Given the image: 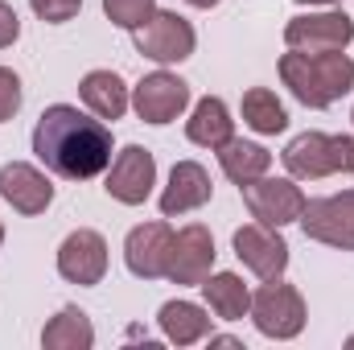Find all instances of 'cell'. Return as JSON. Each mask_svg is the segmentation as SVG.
Returning a JSON list of instances; mask_svg holds the SVG:
<instances>
[{"mask_svg": "<svg viewBox=\"0 0 354 350\" xmlns=\"http://www.w3.org/2000/svg\"><path fill=\"white\" fill-rule=\"evenodd\" d=\"M33 153L54 177L91 181L111 165V128L75 103H50L33 128Z\"/></svg>", "mask_w": 354, "mask_h": 350, "instance_id": "obj_1", "label": "cell"}, {"mask_svg": "<svg viewBox=\"0 0 354 350\" xmlns=\"http://www.w3.org/2000/svg\"><path fill=\"white\" fill-rule=\"evenodd\" d=\"M280 83L292 91L297 103L326 111L354 91V58H346V50H334V54L288 50L280 54Z\"/></svg>", "mask_w": 354, "mask_h": 350, "instance_id": "obj_2", "label": "cell"}, {"mask_svg": "<svg viewBox=\"0 0 354 350\" xmlns=\"http://www.w3.org/2000/svg\"><path fill=\"white\" fill-rule=\"evenodd\" d=\"M305 317H309L305 313V297L292 284H284L280 276L264 280L260 293H252V322L272 342H292L305 330Z\"/></svg>", "mask_w": 354, "mask_h": 350, "instance_id": "obj_3", "label": "cell"}, {"mask_svg": "<svg viewBox=\"0 0 354 350\" xmlns=\"http://www.w3.org/2000/svg\"><path fill=\"white\" fill-rule=\"evenodd\" d=\"M132 42L145 58H153L157 66H174V62H185L198 46V33L194 25L181 17V12H169V8H157L140 29H132Z\"/></svg>", "mask_w": 354, "mask_h": 350, "instance_id": "obj_4", "label": "cell"}, {"mask_svg": "<svg viewBox=\"0 0 354 350\" xmlns=\"http://www.w3.org/2000/svg\"><path fill=\"white\" fill-rule=\"evenodd\" d=\"M239 194H243V206L252 210V219L256 223H264V227H288V223H297L301 219V210H305V194H301V185H297V177H256V181H248V185H239Z\"/></svg>", "mask_w": 354, "mask_h": 350, "instance_id": "obj_5", "label": "cell"}, {"mask_svg": "<svg viewBox=\"0 0 354 350\" xmlns=\"http://www.w3.org/2000/svg\"><path fill=\"white\" fill-rule=\"evenodd\" d=\"M297 223L309 239H317L326 248H338V252H354V190L305 202Z\"/></svg>", "mask_w": 354, "mask_h": 350, "instance_id": "obj_6", "label": "cell"}, {"mask_svg": "<svg viewBox=\"0 0 354 350\" xmlns=\"http://www.w3.org/2000/svg\"><path fill=\"white\" fill-rule=\"evenodd\" d=\"M354 42V21L342 8H326V12H305L292 17L284 25V46L288 50H305V54H334L346 50Z\"/></svg>", "mask_w": 354, "mask_h": 350, "instance_id": "obj_7", "label": "cell"}, {"mask_svg": "<svg viewBox=\"0 0 354 350\" xmlns=\"http://www.w3.org/2000/svg\"><path fill=\"white\" fill-rule=\"evenodd\" d=\"M153 185H157V157L149 149H140V145H128L107 165V185L103 190L120 206H140V202H149Z\"/></svg>", "mask_w": 354, "mask_h": 350, "instance_id": "obj_8", "label": "cell"}, {"mask_svg": "<svg viewBox=\"0 0 354 350\" xmlns=\"http://www.w3.org/2000/svg\"><path fill=\"white\" fill-rule=\"evenodd\" d=\"M231 248H235L239 264L252 276H260V280H276L288 268V243H284V235L276 227H264V223H243L231 235Z\"/></svg>", "mask_w": 354, "mask_h": 350, "instance_id": "obj_9", "label": "cell"}, {"mask_svg": "<svg viewBox=\"0 0 354 350\" xmlns=\"http://www.w3.org/2000/svg\"><path fill=\"white\" fill-rule=\"evenodd\" d=\"M169 252H174V227L161 219L132 227L124 239V264L136 280H161L169 272Z\"/></svg>", "mask_w": 354, "mask_h": 350, "instance_id": "obj_10", "label": "cell"}, {"mask_svg": "<svg viewBox=\"0 0 354 350\" xmlns=\"http://www.w3.org/2000/svg\"><path fill=\"white\" fill-rule=\"evenodd\" d=\"M132 107L145 124H174L177 116L189 107V83L169 71H153L132 87Z\"/></svg>", "mask_w": 354, "mask_h": 350, "instance_id": "obj_11", "label": "cell"}, {"mask_svg": "<svg viewBox=\"0 0 354 350\" xmlns=\"http://www.w3.org/2000/svg\"><path fill=\"white\" fill-rule=\"evenodd\" d=\"M58 276L79 288H95L107 276V239L91 227L71 231L58 248Z\"/></svg>", "mask_w": 354, "mask_h": 350, "instance_id": "obj_12", "label": "cell"}, {"mask_svg": "<svg viewBox=\"0 0 354 350\" xmlns=\"http://www.w3.org/2000/svg\"><path fill=\"white\" fill-rule=\"evenodd\" d=\"M214 235L202 223H189L174 235V252H169V272L165 280L174 284H202L214 272Z\"/></svg>", "mask_w": 354, "mask_h": 350, "instance_id": "obj_13", "label": "cell"}, {"mask_svg": "<svg viewBox=\"0 0 354 350\" xmlns=\"http://www.w3.org/2000/svg\"><path fill=\"white\" fill-rule=\"evenodd\" d=\"M0 198L17 210V214H46L54 202V185L29 161H8L0 165Z\"/></svg>", "mask_w": 354, "mask_h": 350, "instance_id": "obj_14", "label": "cell"}, {"mask_svg": "<svg viewBox=\"0 0 354 350\" xmlns=\"http://www.w3.org/2000/svg\"><path fill=\"white\" fill-rule=\"evenodd\" d=\"M288 177L297 181H322V177L338 174V149H334V136L326 132H301L288 140V149L280 153Z\"/></svg>", "mask_w": 354, "mask_h": 350, "instance_id": "obj_15", "label": "cell"}, {"mask_svg": "<svg viewBox=\"0 0 354 350\" xmlns=\"http://www.w3.org/2000/svg\"><path fill=\"white\" fill-rule=\"evenodd\" d=\"M214 185H210V174L198 165V161H177L169 169V181L161 190V214L165 219H177V214H189V210H202L210 202Z\"/></svg>", "mask_w": 354, "mask_h": 350, "instance_id": "obj_16", "label": "cell"}, {"mask_svg": "<svg viewBox=\"0 0 354 350\" xmlns=\"http://www.w3.org/2000/svg\"><path fill=\"white\" fill-rule=\"evenodd\" d=\"M185 136H189V145H198V149H223V145L235 136L231 107H227L218 95L198 99L194 111H189V120H185Z\"/></svg>", "mask_w": 354, "mask_h": 350, "instance_id": "obj_17", "label": "cell"}, {"mask_svg": "<svg viewBox=\"0 0 354 350\" xmlns=\"http://www.w3.org/2000/svg\"><path fill=\"white\" fill-rule=\"evenodd\" d=\"M79 95L87 103V111H95L99 120H124V111L132 107V95H128V83L115 75V71H91L79 83Z\"/></svg>", "mask_w": 354, "mask_h": 350, "instance_id": "obj_18", "label": "cell"}, {"mask_svg": "<svg viewBox=\"0 0 354 350\" xmlns=\"http://www.w3.org/2000/svg\"><path fill=\"white\" fill-rule=\"evenodd\" d=\"M198 288L218 322H243L252 313V293H248L243 276H235V272H210Z\"/></svg>", "mask_w": 354, "mask_h": 350, "instance_id": "obj_19", "label": "cell"}, {"mask_svg": "<svg viewBox=\"0 0 354 350\" xmlns=\"http://www.w3.org/2000/svg\"><path fill=\"white\" fill-rule=\"evenodd\" d=\"M157 322H161L165 342H174V347H194V342L210 338V317L194 301H165L161 313H157Z\"/></svg>", "mask_w": 354, "mask_h": 350, "instance_id": "obj_20", "label": "cell"}, {"mask_svg": "<svg viewBox=\"0 0 354 350\" xmlns=\"http://www.w3.org/2000/svg\"><path fill=\"white\" fill-rule=\"evenodd\" d=\"M41 347L46 350H91L95 347V326L79 305H62L46 330H41Z\"/></svg>", "mask_w": 354, "mask_h": 350, "instance_id": "obj_21", "label": "cell"}, {"mask_svg": "<svg viewBox=\"0 0 354 350\" xmlns=\"http://www.w3.org/2000/svg\"><path fill=\"white\" fill-rule=\"evenodd\" d=\"M218 153V165H223V174L231 177L235 185H248V181H256V177H264L272 169V153H268L264 145H256V140H239V136H231L223 149H214Z\"/></svg>", "mask_w": 354, "mask_h": 350, "instance_id": "obj_22", "label": "cell"}, {"mask_svg": "<svg viewBox=\"0 0 354 350\" xmlns=\"http://www.w3.org/2000/svg\"><path fill=\"white\" fill-rule=\"evenodd\" d=\"M243 124H248L252 132H260V136H280V132L288 128V111H284V103L276 99V91L252 87L243 95Z\"/></svg>", "mask_w": 354, "mask_h": 350, "instance_id": "obj_23", "label": "cell"}, {"mask_svg": "<svg viewBox=\"0 0 354 350\" xmlns=\"http://www.w3.org/2000/svg\"><path fill=\"white\" fill-rule=\"evenodd\" d=\"M103 12L120 29H140L157 12V0H103Z\"/></svg>", "mask_w": 354, "mask_h": 350, "instance_id": "obj_24", "label": "cell"}, {"mask_svg": "<svg viewBox=\"0 0 354 350\" xmlns=\"http://www.w3.org/2000/svg\"><path fill=\"white\" fill-rule=\"evenodd\" d=\"M29 8H33L46 25H66V21L79 17L83 0H29Z\"/></svg>", "mask_w": 354, "mask_h": 350, "instance_id": "obj_25", "label": "cell"}, {"mask_svg": "<svg viewBox=\"0 0 354 350\" xmlns=\"http://www.w3.org/2000/svg\"><path fill=\"white\" fill-rule=\"evenodd\" d=\"M17 111H21V79L17 71L0 66V124H8Z\"/></svg>", "mask_w": 354, "mask_h": 350, "instance_id": "obj_26", "label": "cell"}, {"mask_svg": "<svg viewBox=\"0 0 354 350\" xmlns=\"http://www.w3.org/2000/svg\"><path fill=\"white\" fill-rule=\"evenodd\" d=\"M17 37H21V17L12 12V4L0 0V50H8Z\"/></svg>", "mask_w": 354, "mask_h": 350, "instance_id": "obj_27", "label": "cell"}, {"mask_svg": "<svg viewBox=\"0 0 354 350\" xmlns=\"http://www.w3.org/2000/svg\"><path fill=\"white\" fill-rule=\"evenodd\" d=\"M338 149V174H354V136H334Z\"/></svg>", "mask_w": 354, "mask_h": 350, "instance_id": "obj_28", "label": "cell"}, {"mask_svg": "<svg viewBox=\"0 0 354 350\" xmlns=\"http://www.w3.org/2000/svg\"><path fill=\"white\" fill-rule=\"evenodd\" d=\"M210 347H231V350H243V342H239V338H231V334H214V330H210Z\"/></svg>", "mask_w": 354, "mask_h": 350, "instance_id": "obj_29", "label": "cell"}, {"mask_svg": "<svg viewBox=\"0 0 354 350\" xmlns=\"http://www.w3.org/2000/svg\"><path fill=\"white\" fill-rule=\"evenodd\" d=\"M185 4H194V8H214V4H223V0H185Z\"/></svg>", "mask_w": 354, "mask_h": 350, "instance_id": "obj_30", "label": "cell"}, {"mask_svg": "<svg viewBox=\"0 0 354 350\" xmlns=\"http://www.w3.org/2000/svg\"><path fill=\"white\" fill-rule=\"evenodd\" d=\"M297 4H309V8H313V4H330V8H334V4H342V0H297Z\"/></svg>", "mask_w": 354, "mask_h": 350, "instance_id": "obj_31", "label": "cell"}, {"mask_svg": "<svg viewBox=\"0 0 354 350\" xmlns=\"http://www.w3.org/2000/svg\"><path fill=\"white\" fill-rule=\"evenodd\" d=\"M0 248H4V223H0Z\"/></svg>", "mask_w": 354, "mask_h": 350, "instance_id": "obj_32", "label": "cell"}, {"mask_svg": "<svg viewBox=\"0 0 354 350\" xmlns=\"http://www.w3.org/2000/svg\"><path fill=\"white\" fill-rule=\"evenodd\" d=\"M351 120H354V111H351Z\"/></svg>", "mask_w": 354, "mask_h": 350, "instance_id": "obj_33", "label": "cell"}]
</instances>
